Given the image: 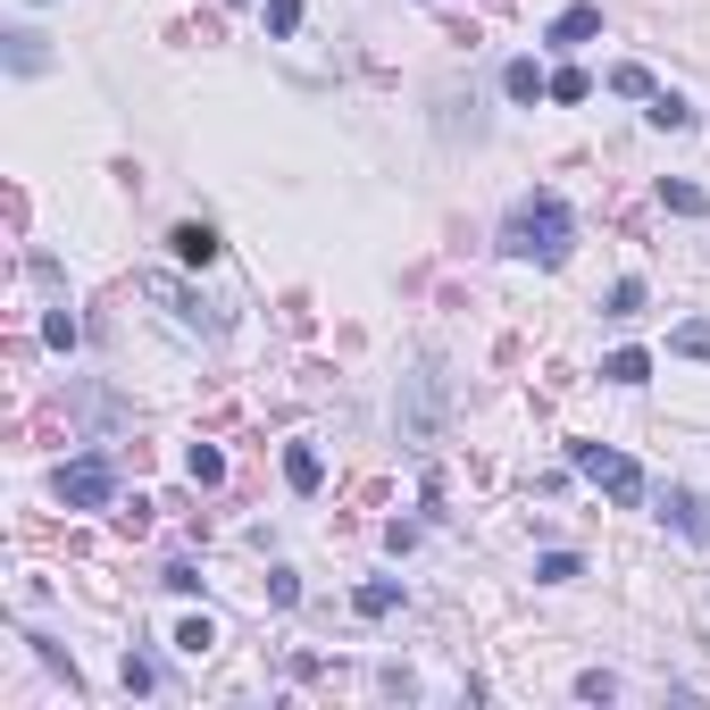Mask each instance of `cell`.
<instances>
[{
	"label": "cell",
	"mask_w": 710,
	"mask_h": 710,
	"mask_svg": "<svg viewBox=\"0 0 710 710\" xmlns=\"http://www.w3.org/2000/svg\"><path fill=\"white\" fill-rule=\"evenodd\" d=\"M602 319H644V276H618L610 301H602Z\"/></svg>",
	"instance_id": "obj_14"
},
{
	"label": "cell",
	"mask_w": 710,
	"mask_h": 710,
	"mask_svg": "<svg viewBox=\"0 0 710 710\" xmlns=\"http://www.w3.org/2000/svg\"><path fill=\"white\" fill-rule=\"evenodd\" d=\"M268 34H276V42L301 34V0H268Z\"/></svg>",
	"instance_id": "obj_24"
},
{
	"label": "cell",
	"mask_w": 710,
	"mask_h": 710,
	"mask_svg": "<svg viewBox=\"0 0 710 710\" xmlns=\"http://www.w3.org/2000/svg\"><path fill=\"white\" fill-rule=\"evenodd\" d=\"M150 293L168 301V310H176V319H185V326H201V335H218V319H209V301H201V293H185V284H168V276H150Z\"/></svg>",
	"instance_id": "obj_7"
},
{
	"label": "cell",
	"mask_w": 710,
	"mask_h": 710,
	"mask_svg": "<svg viewBox=\"0 0 710 710\" xmlns=\"http://www.w3.org/2000/svg\"><path fill=\"white\" fill-rule=\"evenodd\" d=\"M284 485H293V493H319L326 485V460L310 443H284Z\"/></svg>",
	"instance_id": "obj_8"
},
{
	"label": "cell",
	"mask_w": 710,
	"mask_h": 710,
	"mask_svg": "<svg viewBox=\"0 0 710 710\" xmlns=\"http://www.w3.org/2000/svg\"><path fill=\"white\" fill-rule=\"evenodd\" d=\"M568 468H577V477H594V485L610 493L618 510L644 502V468L627 460V451H610V443H568Z\"/></svg>",
	"instance_id": "obj_2"
},
{
	"label": "cell",
	"mask_w": 710,
	"mask_h": 710,
	"mask_svg": "<svg viewBox=\"0 0 710 710\" xmlns=\"http://www.w3.org/2000/svg\"><path fill=\"white\" fill-rule=\"evenodd\" d=\"M42 59H51V51H42V34H25V25H18V34H9V67H18V75H34Z\"/></svg>",
	"instance_id": "obj_20"
},
{
	"label": "cell",
	"mask_w": 710,
	"mask_h": 710,
	"mask_svg": "<svg viewBox=\"0 0 710 710\" xmlns=\"http://www.w3.org/2000/svg\"><path fill=\"white\" fill-rule=\"evenodd\" d=\"M602 376H610V385H644V376H652V352H610Z\"/></svg>",
	"instance_id": "obj_17"
},
{
	"label": "cell",
	"mask_w": 710,
	"mask_h": 710,
	"mask_svg": "<svg viewBox=\"0 0 710 710\" xmlns=\"http://www.w3.org/2000/svg\"><path fill=\"white\" fill-rule=\"evenodd\" d=\"M577 577H585L577 552H543V561H535V585H577Z\"/></svg>",
	"instance_id": "obj_18"
},
{
	"label": "cell",
	"mask_w": 710,
	"mask_h": 710,
	"mask_svg": "<svg viewBox=\"0 0 710 710\" xmlns=\"http://www.w3.org/2000/svg\"><path fill=\"white\" fill-rule=\"evenodd\" d=\"M59 502H67V510H109L117 502V460H109V451L67 460V468H59Z\"/></svg>",
	"instance_id": "obj_3"
},
{
	"label": "cell",
	"mask_w": 710,
	"mask_h": 710,
	"mask_svg": "<svg viewBox=\"0 0 710 710\" xmlns=\"http://www.w3.org/2000/svg\"><path fill=\"white\" fill-rule=\"evenodd\" d=\"M594 34H602V9H594V0H577V9L552 18V34H543V42H552V51H577V42H594Z\"/></svg>",
	"instance_id": "obj_5"
},
{
	"label": "cell",
	"mask_w": 710,
	"mask_h": 710,
	"mask_svg": "<svg viewBox=\"0 0 710 710\" xmlns=\"http://www.w3.org/2000/svg\"><path fill=\"white\" fill-rule=\"evenodd\" d=\"M610 93H618V101H652L660 84H652V67H636V59H627V67H610Z\"/></svg>",
	"instance_id": "obj_15"
},
{
	"label": "cell",
	"mask_w": 710,
	"mask_h": 710,
	"mask_svg": "<svg viewBox=\"0 0 710 710\" xmlns=\"http://www.w3.org/2000/svg\"><path fill=\"white\" fill-rule=\"evenodd\" d=\"M75 335H84V326H75L67 310H51V319H42V343H51V352H75Z\"/></svg>",
	"instance_id": "obj_22"
},
{
	"label": "cell",
	"mask_w": 710,
	"mask_h": 710,
	"mask_svg": "<svg viewBox=\"0 0 710 710\" xmlns=\"http://www.w3.org/2000/svg\"><path fill=\"white\" fill-rule=\"evenodd\" d=\"M352 602H359V618H393V610H401V585H393V577H368Z\"/></svg>",
	"instance_id": "obj_11"
},
{
	"label": "cell",
	"mask_w": 710,
	"mask_h": 710,
	"mask_svg": "<svg viewBox=\"0 0 710 710\" xmlns=\"http://www.w3.org/2000/svg\"><path fill=\"white\" fill-rule=\"evenodd\" d=\"M502 93L510 101H552V75H543L535 59H510V67H502Z\"/></svg>",
	"instance_id": "obj_9"
},
{
	"label": "cell",
	"mask_w": 710,
	"mask_h": 710,
	"mask_svg": "<svg viewBox=\"0 0 710 710\" xmlns=\"http://www.w3.org/2000/svg\"><path fill=\"white\" fill-rule=\"evenodd\" d=\"M669 352H677V359H710V319H686V326L669 335Z\"/></svg>",
	"instance_id": "obj_19"
},
{
	"label": "cell",
	"mask_w": 710,
	"mask_h": 710,
	"mask_svg": "<svg viewBox=\"0 0 710 710\" xmlns=\"http://www.w3.org/2000/svg\"><path fill=\"white\" fill-rule=\"evenodd\" d=\"M168 251H176V260H185V268H209V260H218V226L185 218V226H176V234H168Z\"/></svg>",
	"instance_id": "obj_6"
},
{
	"label": "cell",
	"mask_w": 710,
	"mask_h": 710,
	"mask_svg": "<svg viewBox=\"0 0 710 710\" xmlns=\"http://www.w3.org/2000/svg\"><path fill=\"white\" fill-rule=\"evenodd\" d=\"M585 93H594V75H585V67H561V75H552V101H585Z\"/></svg>",
	"instance_id": "obj_25"
},
{
	"label": "cell",
	"mask_w": 710,
	"mask_h": 710,
	"mask_svg": "<svg viewBox=\"0 0 710 710\" xmlns=\"http://www.w3.org/2000/svg\"><path fill=\"white\" fill-rule=\"evenodd\" d=\"M435 401H443V385H435V368H418V410H410V435H418V443L435 435Z\"/></svg>",
	"instance_id": "obj_13"
},
{
	"label": "cell",
	"mask_w": 710,
	"mask_h": 710,
	"mask_svg": "<svg viewBox=\"0 0 710 710\" xmlns=\"http://www.w3.org/2000/svg\"><path fill=\"white\" fill-rule=\"evenodd\" d=\"M176 652H185V660H209V652H218V627H209V618H185V627H176Z\"/></svg>",
	"instance_id": "obj_16"
},
{
	"label": "cell",
	"mask_w": 710,
	"mask_h": 710,
	"mask_svg": "<svg viewBox=\"0 0 710 710\" xmlns=\"http://www.w3.org/2000/svg\"><path fill=\"white\" fill-rule=\"evenodd\" d=\"M268 602H276V610H293V602H301V577H293V568H268Z\"/></svg>",
	"instance_id": "obj_27"
},
{
	"label": "cell",
	"mask_w": 710,
	"mask_h": 710,
	"mask_svg": "<svg viewBox=\"0 0 710 710\" xmlns=\"http://www.w3.org/2000/svg\"><path fill=\"white\" fill-rule=\"evenodd\" d=\"M185 477H192V485H218V477H226V460H218L209 443H192V451H185Z\"/></svg>",
	"instance_id": "obj_21"
},
{
	"label": "cell",
	"mask_w": 710,
	"mask_h": 710,
	"mask_svg": "<svg viewBox=\"0 0 710 710\" xmlns=\"http://www.w3.org/2000/svg\"><path fill=\"white\" fill-rule=\"evenodd\" d=\"M660 209H669V218H702L710 192L693 185V176H660Z\"/></svg>",
	"instance_id": "obj_10"
},
{
	"label": "cell",
	"mask_w": 710,
	"mask_h": 710,
	"mask_svg": "<svg viewBox=\"0 0 710 710\" xmlns=\"http://www.w3.org/2000/svg\"><path fill=\"white\" fill-rule=\"evenodd\" d=\"M644 117H652L660 134H686V126H693V101H686V93H652V109H644Z\"/></svg>",
	"instance_id": "obj_12"
},
{
	"label": "cell",
	"mask_w": 710,
	"mask_h": 710,
	"mask_svg": "<svg viewBox=\"0 0 710 710\" xmlns=\"http://www.w3.org/2000/svg\"><path fill=\"white\" fill-rule=\"evenodd\" d=\"M159 585H168V594H201V568H192V561H168V568H159Z\"/></svg>",
	"instance_id": "obj_26"
},
{
	"label": "cell",
	"mask_w": 710,
	"mask_h": 710,
	"mask_svg": "<svg viewBox=\"0 0 710 710\" xmlns=\"http://www.w3.org/2000/svg\"><path fill=\"white\" fill-rule=\"evenodd\" d=\"M577 693H585V702H610L618 677H610V669H585V677H577Z\"/></svg>",
	"instance_id": "obj_28"
},
{
	"label": "cell",
	"mask_w": 710,
	"mask_h": 710,
	"mask_svg": "<svg viewBox=\"0 0 710 710\" xmlns=\"http://www.w3.org/2000/svg\"><path fill=\"white\" fill-rule=\"evenodd\" d=\"M660 519L677 526L686 543H710V502L702 493H686V485H669V502H660Z\"/></svg>",
	"instance_id": "obj_4"
},
{
	"label": "cell",
	"mask_w": 710,
	"mask_h": 710,
	"mask_svg": "<svg viewBox=\"0 0 710 710\" xmlns=\"http://www.w3.org/2000/svg\"><path fill=\"white\" fill-rule=\"evenodd\" d=\"M117 677H126V693H159V669H150L143 652H126V669H117Z\"/></svg>",
	"instance_id": "obj_23"
},
{
	"label": "cell",
	"mask_w": 710,
	"mask_h": 710,
	"mask_svg": "<svg viewBox=\"0 0 710 710\" xmlns=\"http://www.w3.org/2000/svg\"><path fill=\"white\" fill-rule=\"evenodd\" d=\"M568 243H577V218H568L561 192H526V201L502 218V251H510V260L561 268V260H568Z\"/></svg>",
	"instance_id": "obj_1"
}]
</instances>
